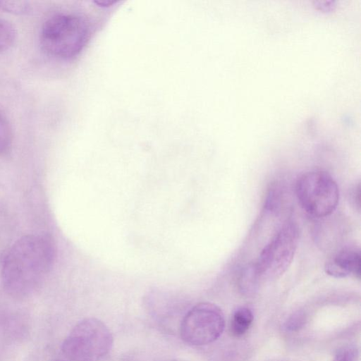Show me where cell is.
<instances>
[{
  "label": "cell",
  "instance_id": "cell-1",
  "mask_svg": "<svg viewBox=\"0 0 361 361\" xmlns=\"http://www.w3.org/2000/svg\"><path fill=\"white\" fill-rule=\"evenodd\" d=\"M55 244L49 234L25 235L6 254L1 270L5 290L15 298L32 294L42 284L55 259Z\"/></svg>",
  "mask_w": 361,
  "mask_h": 361
},
{
  "label": "cell",
  "instance_id": "cell-2",
  "mask_svg": "<svg viewBox=\"0 0 361 361\" xmlns=\"http://www.w3.org/2000/svg\"><path fill=\"white\" fill-rule=\"evenodd\" d=\"M109 6L94 5L91 10L66 11L55 14L43 24L39 42L47 54L70 61L85 49L103 20L102 11Z\"/></svg>",
  "mask_w": 361,
  "mask_h": 361
},
{
  "label": "cell",
  "instance_id": "cell-3",
  "mask_svg": "<svg viewBox=\"0 0 361 361\" xmlns=\"http://www.w3.org/2000/svg\"><path fill=\"white\" fill-rule=\"evenodd\" d=\"M113 343L107 326L97 318L88 317L74 326L61 350L71 361H100L110 352Z\"/></svg>",
  "mask_w": 361,
  "mask_h": 361
},
{
  "label": "cell",
  "instance_id": "cell-4",
  "mask_svg": "<svg viewBox=\"0 0 361 361\" xmlns=\"http://www.w3.org/2000/svg\"><path fill=\"white\" fill-rule=\"evenodd\" d=\"M298 202L314 218L332 214L339 201V190L333 177L326 171H312L301 175L295 185Z\"/></svg>",
  "mask_w": 361,
  "mask_h": 361
},
{
  "label": "cell",
  "instance_id": "cell-5",
  "mask_svg": "<svg viewBox=\"0 0 361 361\" xmlns=\"http://www.w3.org/2000/svg\"><path fill=\"white\" fill-rule=\"evenodd\" d=\"M298 241V230L293 221H288L263 248L253 264L259 281L281 276L290 264Z\"/></svg>",
  "mask_w": 361,
  "mask_h": 361
},
{
  "label": "cell",
  "instance_id": "cell-6",
  "mask_svg": "<svg viewBox=\"0 0 361 361\" xmlns=\"http://www.w3.org/2000/svg\"><path fill=\"white\" fill-rule=\"evenodd\" d=\"M225 319L221 310L211 302L193 306L183 317L180 325L181 339L188 345H205L222 334Z\"/></svg>",
  "mask_w": 361,
  "mask_h": 361
},
{
  "label": "cell",
  "instance_id": "cell-7",
  "mask_svg": "<svg viewBox=\"0 0 361 361\" xmlns=\"http://www.w3.org/2000/svg\"><path fill=\"white\" fill-rule=\"evenodd\" d=\"M325 271L327 274L336 277L343 278L351 274L360 278V255L352 248H345L326 261Z\"/></svg>",
  "mask_w": 361,
  "mask_h": 361
},
{
  "label": "cell",
  "instance_id": "cell-8",
  "mask_svg": "<svg viewBox=\"0 0 361 361\" xmlns=\"http://www.w3.org/2000/svg\"><path fill=\"white\" fill-rule=\"evenodd\" d=\"M253 321L252 311L245 307L237 309L231 321L230 331L235 336L243 335L250 328Z\"/></svg>",
  "mask_w": 361,
  "mask_h": 361
},
{
  "label": "cell",
  "instance_id": "cell-9",
  "mask_svg": "<svg viewBox=\"0 0 361 361\" xmlns=\"http://www.w3.org/2000/svg\"><path fill=\"white\" fill-rule=\"evenodd\" d=\"M15 27L8 21L0 19V53L9 49L16 40Z\"/></svg>",
  "mask_w": 361,
  "mask_h": 361
},
{
  "label": "cell",
  "instance_id": "cell-10",
  "mask_svg": "<svg viewBox=\"0 0 361 361\" xmlns=\"http://www.w3.org/2000/svg\"><path fill=\"white\" fill-rule=\"evenodd\" d=\"M13 140L12 130L5 116L0 111V155L7 153Z\"/></svg>",
  "mask_w": 361,
  "mask_h": 361
},
{
  "label": "cell",
  "instance_id": "cell-11",
  "mask_svg": "<svg viewBox=\"0 0 361 361\" xmlns=\"http://www.w3.org/2000/svg\"><path fill=\"white\" fill-rule=\"evenodd\" d=\"M259 281L254 264H251L247 266L242 272L240 278V286L244 291L250 292L256 288Z\"/></svg>",
  "mask_w": 361,
  "mask_h": 361
},
{
  "label": "cell",
  "instance_id": "cell-12",
  "mask_svg": "<svg viewBox=\"0 0 361 361\" xmlns=\"http://www.w3.org/2000/svg\"><path fill=\"white\" fill-rule=\"evenodd\" d=\"M332 361H359V350L355 345H343L336 350Z\"/></svg>",
  "mask_w": 361,
  "mask_h": 361
},
{
  "label": "cell",
  "instance_id": "cell-13",
  "mask_svg": "<svg viewBox=\"0 0 361 361\" xmlns=\"http://www.w3.org/2000/svg\"><path fill=\"white\" fill-rule=\"evenodd\" d=\"M0 9L7 12L23 14L29 12L30 6L27 1H0Z\"/></svg>",
  "mask_w": 361,
  "mask_h": 361
},
{
  "label": "cell",
  "instance_id": "cell-14",
  "mask_svg": "<svg viewBox=\"0 0 361 361\" xmlns=\"http://www.w3.org/2000/svg\"><path fill=\"white\" fill-rule=\"evenodd\" d=\"M305 322V314L302 312H295L288 318L285 327L290 331H296L301 329Z\"/></svg>",
  "mask_w": 361,
  "mask_h": 361
}]
</instances>
